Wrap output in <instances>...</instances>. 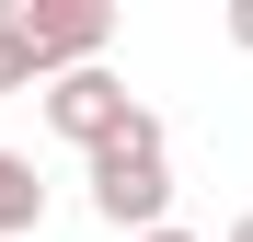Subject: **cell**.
Listing matches in <instances>:
<instances>
[{"label":"cell","instance_id":"1","mask_svg":"<svg viewBox=\"0 0 253 242\" xmlns=\"http://www.w3.org/2000/svg\"><path fill=\"white\" fill-rule=\"evenodd\" d=\"M81 185H92V219L104 231H173V139H161V115L138 104L126 115V139H104L92 161H81Z\"/></svg>","mask_w":253,"mask_h":242},{"label":"cell","instance_id":"2","mask_svg":"<svg viewBox=\"0 0 253 242\" xmlns=\"http://www.w3.org/2000/svg\"><path fill=\"white\" fill-rule=\"evenodd\" d=\"M12 35H23L35 81H69V69H104L115 12H104V0H12Z\"/></svg>","mask_w":253,"mask_h":242},{"label":"cell","instance_id":"3","mask_svg":"<svg viewBox=\"0 0 253 242\" xmlns=\"http://www.w3.org/2000/svg\"><path fill=\"white\" fill-rule=\"evenodd\" d=\"M126 115H138V93H126L115 69H69V81H46V127L92 161L104 139H126Z\"/></svg>","mask_w":253,"mask_h":242},{"label":"cell","instance_id":"4","mask_svg":"<svg viewBox=\"0 0 253 242\" xmlns=\"http://www.w3.org/2000/svg\"><path fill=\"white\" fill-rule=\"evenodd\" d=\"M35 219H46V185L23 150H0V242H35Z\"/></svg>","mask_w":253,"mask_h":242},{"label":"cell","instance_id":"5","mask_svg":"<svg viewBox=\"0 0 253 242\" xmlns=\"http://www.w3.org/2000/svg\"><path fill=\"white\" fill-rule=\"evenodd\" d=\"M0 93H46V81H35V58H23V35L0 23Z\"/></svg>","mask_w":253,"mask_h":242},{"label":"cell","instance_id":"6","mask_svg":"<svg viewBox=\"0 0 253 242\" xmlns=\"http://www.w3.org/2000/svg\"><path fill=\"white\" fill-rule=\"evenodd\" d=\"M230 47H242V58H253V0H230Z\"/></svg>","mask_w":253,"mask_h":242},{"label":"cell","instance_id":"7","mask_svg":"<svg viewBox=\"0 0 253 242\" xmlns=\"http://www.w3.org/2000/svg\"><path fill=\"white\" fill-rule=\"evenodd\" d=\"M138 242H196V231H184V219H173V231H138Z\"/></svg>","mask_w":253,"mask_h":242},{"label":"cell","instance_id":"8","mask_svg":"<svg viewBox=\"0 0 253 242\" xmlns=\"http://www.w3.org/2000/svg\"><path fill=\"white\" fill-rule=\"evenodd\" d=\"M219 242H253V208H242V219H230V231H219Z\"/></svg>","mask_w":253,"mask_h":242},{"label":"cell","instance_id":"9","mask_svg":"<svg viewBox=\"0 0 253 242\" xmlns=\"http://www.w3.org/2000/svg\"><path fill=\"white\" fill-rule=\"evenodd\" d=\"M0 23H12V0H0Z\"/></svg>","mask_w":253,"mask_h":242}]
</instances>
